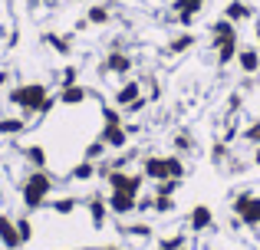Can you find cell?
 <instances>
[{"label":"cell","instance_id":"1","mask_svg":"<svg viewBox=\"0 0 260 250\" xmlns=\"http://www.w3.org/2000/svg\"><path fill=\"white\" fill-rule=\"evenodd\" d=\"M53 188H56V178H53L46 168H30V174L20 181V201H23L26 214H33V211L50 204Z\"/></svg>","mask_w":260,"mask_h":250},{"label":"cell","instance_id":"2","mask_svg":"<svg viewBox=\"0 0 260 250\" xmlns=\"http://www.w3.org/2000/svg\"><path fill=\"white\" fill-rule=\"evenodd\" d=\"M46 99H50V86L46 83H17L10 92H7V102H10L13 109H20L23 119L40 116Z\"/></svg>","mask_w":260,"mask_h":250},{"label":"cell","instance_id":"3","mask_svg":"<svg viewBox=\"0 0 260 250\" xmlns=\"http://www.w3.org/2000/svg\"><path fill=\"white\" fill-rule=\"evenodd\" d=\"M231 211H234V218L244 227L257 231L260 227V194L257 191H237L234 201H231Z\"/></svg>","mask_w":260,"mask_h":250},{"label":"cell","instance_id":"4","mask_svg":"<svg viewBox=\"0 0 260 250\" xmlns=\"http://www.w3.org/2000/svg\"><path fill=\"white\" fill-rule=\"evenodd\" d=\"M145 181H148V178H145L142 171H128V168L106 174V188H109V191H122V194H132V198H139V194H142Z\"/></svg>","mask_w":260,"mask_h":250},{"label":"cell","instance_id":"5","mask_svg":"<svg viewBox=\"0 0 260 250\" xmlns=\"http://www.w3.org/2000/svg\"><path fill=\"white\" fill-rule=\"evenodd\" d=\"M132 69H135V59H132V53H125V50H109L106 59H102V73H109V76L128 79Z\"/></svg>","mask_w":260,"mask_h":250},{"label":"cell","instance_id":"6","mask_svg":"<svg viewBox=\"0 0 260 250\" xmlns=\"http://www.w3.org/2000/svg\"><path fill=\"white\" fill-rule=\"evenodd\" d=\"M142 96H145L142 79H132V76H128V79H122V83H119V89H115V96H112V105H119V109L125 112L128 105H132L135 99H142Z\"/></svg>","mask_w":260,"mask_h":250},{"label":"cell","instance_id":"7","mask_svg":"<svg viewBox=\"0 0 260 250\" xmlns=\"http://www.w3.org/2000/svg\"><path fill=\"white\" fill-rule=\"evenodd\" d=\"M106 204H109V214H115V218L139 214V198H132V194H122V191H109V194H106Z\"/></svg>","mask_w":260,"mask_h":250},{"label":"cell","instance_id":"8","mask_svg":"<svg viewBox=\"0 0 260 250\" xmlns=\"http://www.w3.org/2000/svg\"><path fill=\"white\" fill-rule=\"evenodd\" d=\"M237 69L244 73V76H260V46L257 43H247L237 50Z\"/></svg>","mask_w":260,"mask_h":250},{"label":"cell","instance_id":"9","mask_svg":"<svg viewBox=\"0 0 260 250\" xmlns=\"http://www.w3.org/2000/svg\"><path fill=\"white\" fill-rule=\"evenodd\" d=\"M86 211H89V224H92V231H102V227L109 224L106 194H89V198H86Z\"/></svg>","mask_w":260,"mask_h":250},{"label":"cell","instance_id":"10","mask_svg":"<svg viewBox=\"0 0 260 250\" xmlns=\"http://www.w3.org/2000/svg\"><path fill=\"white\" fill-rule=\"evenodd\" d=\"M214 227V211H211L208 204H194L188 211V231L191 234H204Z\"/></svg>","mask_w":260,"mask_h":250},{"label":"cell","instance_id":"11","mask_svg":"<svg viewBox=\"0 0 260 250\" xmlns=\"http://www.w3.org/2000/svg\"><path fill=\"white\" fill-rule=\"evenodd\" d=\"M89 96H92V92H89L83 83H73V86H59L56 102H59V105H66V109H76V105H83Z\"/></svg>","mask_w":260,"mask_h":250},{"label":"cell","instance_id":"12","mask_svg":"<svg viewBox=\"0 0 260 250\" xmlns=\"http://www.w3.org/2000/svg\"><path fill=\"white\" fill-rule=\"evenodd\" d=\"M99 138L106 141V148H112V152H122V148H128L132 135L125 132V125H102V128H99Z\"/></svg>","mask_w":260,"mask_h":250},{"label":"cell","instance_id":"13","mask_svg":"<svg viewBox=\"0 0 260 250\" xmlns=\"http://www.w3.org/2000/svg\"><path fill=\"white\" fill-rule=\"evenodd\" d=\"M0 247H7V250L23 247V240H20V234H17V221L7 211H0Z\"/></svg>","mask_w":260,"mask_h":250},{"label":"cell","instance_id":"14","mask_svg":"<svg viewBox=\"0 0 260 250\" xmlns=\"http://www.w3.org/2000/svg\"><path fill=\"white\" fill-rule=\"evenodd\" d=\"M224 20L241 26V23H247V20H254V7H250L247 0H228V4H224Z\"/></svg>","mask_w":260,"mask_h":250},{"label":"cell","instance_id":"15","mask_svg":"<svg viewBox=\"0 0 260 250\" xmlns=\"http://www.w3.org/2000/svg\"><path fill=\"white\" fill-rule=\"evenodd\" d=\"M142 174L148 181H165L168 178V168H165V155H142Z\"/></svg>","mask_w":260,"mask_h":250},{"label":"cell","instance_id":"16","mask_svg":"<svg viewBox=\"0 0 260 250\" xmlns=\"http://www.w3.org/2000/svg\"><path fill=\"white\" fill-rule=\"evenodd\" d=\"M228 40H241L237 37V26L231 23V20H214V23H211V50H217V46L221 43H228Z\"/></svg>","mask_w":260,"mask_h":250},{"label":"cell","instance_id":"17","mask_svg":"<svg viewBox=\"0 0 260 250\" xmlns=\"http://www.w3.org/2000/svg\"><path fill=\"white\" fill-rule=\"evenodd\" d=\"M194 46H198V37H194L191 30H181L178 37H172V40H168L165 53H168V56H184V53H191Z\"/></svg>","mask_w":260,"mask_h":250},{"label":"cell","instance_id":"18","mask_svg":"<svg viewBox=\"0 0 260 250\" xmlns=\"http://www.w3.org/2000/svg\"><path fill=\"white\" fill-rule=\"evenodd\" d=\"M26 132V119L23 116H0V138H17Z\"/></svg>","mask_w":260,"mask_h":250},{"label":"cell","instance_id":"19","mask_svg":"<svg viewBox=\"0 0 260 250\" xmlns=\"http://www.w3.org/2000/svg\"><path fill=\"white\" fill-rule=\"evenodd\" d=\"M237 50H241V40H228V43H221L214 50V63L221 66V69H224V66H231L237 59Z\"/></svg>","mask_w":260,"mask_h":250},{"label":"cell","instance_id":"20","mask_svg":"<svg viewBox=\"0 0 260 250\" xmlns=\"http://www.w3.org/2000/svg\"><path fill=\"white\" fill-rule=\"evenodd\" d=\"M43 43L53 53H59V56H70L73 53V37H63V33H43Z\"/></svg>","mask_w":260,"mask_h":250},{"label":"cell","instance_id":"21","mask_svg":"<svg viewBox=\"0 0 260 250\" xmlns=\"http://www.w3.org/2000/svg\"><path fill=\"white\" fill-rule=\"evenodd\" d=\"M46 207H50L53 214H59V218H70V214H76V207H79V198H73V194H63V198L50 201Z\"/></svg>","mask_w":260,"mask_h":250},{"label":"cell","instance_id":"22","mask_svg":"<svg viewBox=\"0 0 260 250\" xmlns=\"http://www.w3.org/2000/svg\"><path fill=\"white\" fill-rule=\"evenodd\" d=\"M86 20H89V26H106L112 20V10H109V4H92L86 10Z\"/></svg>","mask_w":260,"mask_h":250},{"label":"cell","instance_id":"23","mask_svg":"<svg viewBox=\"0 0 260 250\" xmlns=\"http://www.w3.org/2000/svg\"><path fill=\"white\" fill-rule=\"evenodd\" d=\"M165 168H168V178H178L184 181V174H188V165H184V155H165Z\"/></svg>","mask_w":260,"mask_h":250},{"label":"cell","instance_id":"24","mask_svg":"<svg viewBox=\"0 0 260 250\" xmlns=\"http://www.w3.org/2000/svg\"><path fill=\"white\" fill-rule=\"evenodd\" d=\"M95 178V161H76V165L70 168V181H92Z\"/></svg>","mask_w":260,"mask_h":250},{"label":"cell","instance_id":"25","mask_svg":"<svg viewBox=\"0 0 260 250\" xmlns=\"http://www.w3.org/2000/svg\"><path fill=\"white\" fill-rule=\"evenodd\" d=\"M106 152H109V148H106V141H102L99 135H95V138H92V141H89V145L83 148V158H86V161H95V165H99V161L106 158Z\"/></svg>","mask_w":260,"mask_h":250},{"label":"cell","instance_id":"26","mask_svg":"<svg viewBox=\"0 0 260 250\" xmlns=\"http://www.w3.org/2000/svg\"><path fill=\"white\" fill-rule=\"evenodd\" d=\"M23 158L30 168H46V148L43 145H26L23 148Z\"/></svg>","mask_w":260,"mask_h":250},{"label":"cell","instance_id":"27","mask_svg":"<svg viewBox=\"0 0 260 250\" xmlns=\"http://www.w3.org/2000/svg\"><path fill=\"white\" fill-rule=\"evenodd\" d=\"M99 116H102V125H125V112L119 105H99Z\"/></svg>","mask_w":260,"mask_h":250},{"label":"cell","instance_id":"28","mask_svg":"<svg viewBox=\"0 0 260 250\" xmlns=\"http://www.w3.org/2000/svg\"><path fill=\"white\" fill-rule=\"evenodd\" d=\"M178 191H181V181L178 178L155 181V188H152V194H165V198H178Z\"/></svg>","mask_w":260,"mask_h":250},{"label":"cell","instance_id":"29","mask_svg":"<svg viewBox=\"0 0 260 250\" xmlns=\"http://www.w3.org/2000/svg\"><path fill=\"white\" fill-rule=\"evenodd\" d=\"M204 7H208V0H175L172 4V10H184V13H194V17H201L204 13Z\"/></svg>","mask_w":260,"mask_h":250},{"label":"cell","instance_id":"30","mask_svg":"<svg viewBox=\"0 0 260 250\" xmlns=\"http://www.w3.org/2000/svg\"><path fill=\"white\" fill-rule=\"evenodd\" d=\"M172 145H175L178 155H188V152H194V135H191V132H175Z\"/></svg>","mask_w":260,"mask_h":250},{"label":"cell","instance_id":"31","mask_svg":"<svg viewBox=\"0 0 260 250\" xmlns=\"http://www.w3.org/2000/svg\"><path fill=\"white\" fill-rule=\"evenodd\" d=\"M178 207V198H165V194H155V201H152V214H172Z\"/></svg>","mask_w":260,"mask_h":250},{"label":"cell","instance_id":"32","mask_svg":"<svg viewBox=\"0 0 260 250\" xmlns=\"http://www.w3.org/2000/svg\"><path fill=\"white\" fill-rule=\"evenodd\" d=\"M142 89H145L148 102H158V99H161V83L155 76H142Z\"/></svg>","mask_w":260,"mask_h":250},{"label":"cell","instance_id":"33","mask_svg":"<svg viewBox=\"0 0 260 250\" xmlns=\"http://www.w3.org/2000/svg\"><path fill=\"white\" fill-rule=\"evenodd\" d=\"M228 158H231V145H228V141H221V138H217L214 145H211V165H224Z\"/></svg>","mask_w":260,"mask_h":250},{"label":"cell","instance_id":"34","mask_svg":"<svg viewBox=\"0 0 260 250\" xmlns=\"http://www.w3.org/2000/svg\"><path fill=\"white\" fill-rule=\"evenodd\" d=\"M13 221H17L20 240H23V244H30V240H33V221H30V214H20V218H13Z\"/></svg>","mask_w":260,"mask_h":250},{"label":"cell","instance_id":"35","mask_svg":"<svg viewBox=\"0 0 260 250\" xmlns=\"http://www.w3.org/2000/svg\"><path fill=\"white\" fill-rule=\"evenodd\" d=\"M181 247H188V237H184V234H168V237L158 240V250H181Z\"/></svg>","mask_w":260,"mask_h":250},{"label":"cell","instance_id":"36","mask_svg":"<svg viewBox=\"0 0 260 250\" xmlns=\"http://www.w3.org/2000/svg\"><path fill=\"white\" fill-rule=\"evenodd\" d=\"M122 234H128V237H139V240H145V237H152V224H125V227H122Z\"/></svg>","mask_w":260,"mask_h":250},{"label":"cell","instance_id":"37","mask_svg":"<svg viewBox=\"0 0 260 250\" xmlns=\"http://www.w3.org/2000/svg\"><path fill=\"white\" fill-rule=\"evenodd\" d=\"M241 138H244V141H250V145H260V119H254L250 125H244Z\"/></svg>","mask_w":260,"mask_h":250},{"label":"cell","instance_id":"38","mask_svg":"<svg viewBox=\"0 0 260 250\" xmlns=\"http://www.w3.org/2000/svg\"><path fill=\"white\" fill-rule=\"evenodd\" d=\"M241 109H244V92H241V89H234V92L228 96V116H237Z\"/></svg>","mask_w":260,"mask_h":250},{"label":"cell","instance_id":"39","mask_svg":"<svg viewBox=\"0 0 260 250\" xmlns=\"http://www.w3.org/2000/svg\"><path fill=\"white\" fill-rule=\"evenodd\" d=\"M79 83V66H63V73H59V86H73Z\"/></svg>","mask_w":260,"mask_h":250},{"label":"cell","instance_id":"40","mask_svg":"<svg viewBox=\"0 0 260 250\" xmlns=\"http://www.w3.org/2000/svg\"><path fill=\"white\" fill-rule=\"evenodd\" d=\"M175 20H178V26H181V30H191V26H194V13H184V10H178L175 13Z\"/></svg>","mask_w":260,"mask_h":250},{"label":"cell","instance_id":"41","mask_svg":"<svg viewBox=\"0 0 260 250\" xmlns=\"http://www.w3.org/2000/svg\"><path fill=\"white\" fill-rule=\"evenodd\" d=\"M145 105H148V99H145V96H142V99H135V102H132V105L125 109V116H139V112L145 109Z\"/></svg>","mask_w":260,"mask_h":250},{"label":"cell","instance_id":"42","mask_svg":"<svg viewBox=\"0 0 260 250\" xmlns=\"http://www.w3.org/2000/svg\"><path fill=\"white\" fill-rule=\"evenodd\" d=\"M152 201H155V194H139V214L152 211Z\"/></svg>","mask_w":260,"mask_h":250},{"label":"cell","instance_id":"43","mask_svg":"<svg viewBox=\"0 0 260 250\" xmlns=\"http://www.w3.org/2000/svg\"><path fill=\"white\" fill-rule=\"evenodd\" d=\"M257 83H260V76H244L241 92H254V89H257Z\"/></svg>","mask_w":260,"mask_h":250},{"label":"cell","instance_id":"44","mask_svg":"<svg viewBox=\"0 0 260 250\" xmlns=\"http://www.w3.org/2000/svg\"><path fill=\"white\" fill-rule=\"evenodd\" d=\"M7 83H10V73H7V69H0V92L7 89Z\"/></svg>","mask_w":260,"mask_h":250},{"label":"cell","instance_id":"45","mask_svg":"<svg viewBox=\"0 0 260 250\" xmlns=\"http://www.w3.org/2000/svg\"><path fill=\"white\" fill-rule=\"evenodd\" d=\"M250 161H254V165L260 168V145H254V158H250Z\"/></svg>","mask_w":260,"mask_h":250},{"label":"cell","instance_id":"46","mask_svg":"<svg viewBox=\"0 0 260 250\" xmlns=\"http://www.w3.org/2000/svg\"><path fill=\"white\" fill-rule=\"evenodd\" d=\"M102 250H125V247H119V244H109V247H102Z\"/></svg>","mask_w":260,"mask_h":250},{"label":"cell","instance_id":"47","mask_svg":"<svg viewBox=\"0 0 260 250\" xmlns=\"http://www.w3.org/2000/svg\"><path fill=\"white\" fill-rule=\"evenodd\" d=\"M254 37H257V46H260V23L254 26Z\"/></svg>","mask_w":260,"mask_h":250},{"label":"cell","instance_id":"48","mask_svg":"<svg viewBox=\"0 0 260 250\" xmlns=\"http://www.w3.org/2000/svg\"><path fill=\"white\" fill-rule=\"evenodd\" d=\"M73 4H86V0H73Z\"/></svg>","mask_w":260,"mask_h":250},{"label":"cell","instance_id":"49","mask_svg":"<svg viewBox=\"0 0 260 250\" xmlns=\"http://www.w3.org/2000/svg\"><path fill=\"white\" fill-rule=\"evenodd\" d=\"M181 250H188V247H181Z\"/></svg>","mask_w":260,"mask_h":250}]
</instances>
